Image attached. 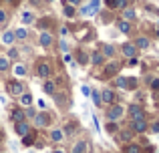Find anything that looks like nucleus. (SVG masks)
Masks as SVG:
<instances>
[{"instance_id": "2", "label": "nucleus", "mask_w": 159, "mask_h": 153, "mask_svg": "<svg viewBox=\"0 0 159 153\" xmlns=\"http://www.w3.org/2000/svg\"><path fill=\"white\" fill-rule=\"evenodd\" d=\"M32 121H34V127H36V129H43V127H47L48 123H51V117H48L47 113H43V111H40V113H36L34 117H32Z\"/></svg>"}, {"instance_id": "25", "label": "nucleus", "mask_w": 159, "mask_h": 153, "mask_svg": "<svg viewBox=\"0 0 159 153\" xmlns=\"http://www.w3.org/2000/svg\"><path fill=\"white\" fill-rule=\"evenodd\" d=\"M91 99H93L95 107H103V101H101V91H91Z\"/></svg>"}, {"instance_id": "31", "label": "nucleus", "mask_w": 159, "mask_h": 153, "mask_svg": "<svg viewBox=\"0 0 159 153\" xmlns=\"http://www.w3.org/2000/svg\"><path fill=\"white\" fill-rule=\"evenodd\" d=\"M105 129H107V133H109V135H115L117 131H119V127H117V123H115V121H109Z\"/></svg>"}, {"instance_id": "32", "label": "nucleus", "mask_w": 159, "mask_h": 153, "mask_svg": "<svg viewBox=\"0 0 159 153\" xmlns=\"http://www.w3.org/2000/svg\"><path fill=\"white\" fill-rule=\"evenodd\" d=\"M115 87L117 89H127V79L125 77H117L115 79Z\"/></svg>"}, {"instance_id": "17", "label": "nucleus", "mask_w": 159, "mask_h": 153, "mask_svg": "<svg viewBox=\"0 0 159 153\" xmlns=\"http://www.w3.org/2000/svg\"><path fill=\"white\" fill-rule=\"evenodd\" d=\"M135 18H137V14H135V10H133L131 6L123 8V20H127V22H131V20H135Z\"/></svg>"}, {"instance_id": "23", "label": "nucleus", "mask_w": 159, "mask_h": 153, "mask_svg": "<svg viewBox=\"0 0 159 153\" xmlns=\"http://www.w3.org/2000/svg\"><path fill=\"white\" fill-rule=\"evenodd\" d=\"M133 44H135L137 48H149V44H151V43H149V38H147V36H139V38H137Z\"/></svg>"}, {"instance_id": "13", "label": "nucleus", "mask_w": 159, "mask_h": 153, "mask_svg": "<svg viewBox=\"0 0 159 153\" xmlns=\"http://www.w3.org/2000/svg\"><path fill=\"white\" fill-rule=\"evenodd\" d=\"M18 101H20V107H24V109H28V107H32V95L24 91V93L20 95V97H18Z\"/></svg>"}, {"instance_id": "40", "label": "nucleus", "mask_w": 159, "mask_h": 153, "mask_svg": "<svg viewBox=\"0 0 159 153\" xmlns=\"http://www.w3.org/2000/svg\"><path fill=\"white\" fill-rule=\"evenodd\" d=\"M58 47H61V51H62V52L69 51V44H66V40H62V38H61V43H58Z\"/></svg>"}, {"instance_id": "3", "label": "nucleus", "mask_w": 159, "mask_h": 153, "mask_svg": "<svg viewBox=\"0 0 159 153\" xmlns=\"http://www.w3.org/2000/svg\"><path fill=\"white\" fill-rule=\"evenodd\" d=\"M6 89H8V93H10L12 97H20V95L24 93V85L20 81H10Z\"/></svg>"}, {"instance_id": "43", "label": "nucleus", "mask_w": 159, "mask_h": 153, "mask_svg": "<svg viewBox=\"0 0 159 153\" xmlns=\"http://www.w3.org/2000/svg\"><path fill=\"white\" fill-rule=\"evenodd\" d=\"M127 65H129V67H135V65H137V56H131V59L127 61Z\"/></svg>"}, {"instance_id": "39", "label": "nucleus", "mask_w": 159, "mask_h": 153, "mask_svg": "<svg viewBox=\"0 0 159 153\" xmlns=\"http://www.w3.org/2000/svg\"><path fill=\"white\" fill-rule=\"evenodd\" d=\"M149 85H151L153 91H159V79H151V81H149Z\"/></svg>"}, {"instance_id": "1", "label": "nucleus", "mask_w": 159, "mask_h": 153, "mask_svg": "<svg viewBox=\"0 0 159 153\" xmlns=\"http://www.w3.org/2000/svg\"><path fill=\"white\" fill-rule=\"evenodd\" d=\"M123 115H125V107L123 105H117V103H113V105H109V109H107V119L109 121H121L123 119Z\"/></svg>"}, {"instance_id": "9", "label": "nucleus", "mask_w": 159, "mask_h": 153, "mask_svg": "<svg viewBox=\"0 0 159 153\" xmlns=\"http://www.w3.org/2000/svg\"><path fill=\"white\" fill-rule=\"evenodd\" d=\"M121 51H123V55L127 56V59H131V56H137V51H139V48L133 43H125L123 47H121Z\"/></svg>"}, {"instance_id": "44", "label": "nucleus", "mask_w": 159, "mask_h": 153, "mask_svg": "<svg viewBox=\"0 0 159 153\" xmlns=\"http://www.w3.org/2000/svg\"><path fill=\"white\" fill-rule=\"evenodd\" d=\"M151 131H153V133H159V121H155L151 125Z\"/></svg>"}, {"instance_id": "18", "label": "nucleus", "mask_w": 159, "mask_h": 153, "mask_svg": "<svg viewBox=\"0 0 159 153\" xmlns=\"http://www.w3.org/2000/svg\"><path fill=\"white\" fill-rule=\"evenodd\" d=\"M119 139L123 143H131V139H133V131L131 129H123V131H119Z\"/></svg>"}, {"instance_id": "50", "label": "nucleus", "mask_w": 159, "mask_h": 153, "mask_svg": "<svg viewBox=\"0 0 159 153\" xmlns=\"http://www.w3.org/2000/svg\"><path fill=\"white\" fill-rule=\"evenodd\" d=\"M157 36H159V28H157Z\"/></svg>"}, {"instance_id": "5", "label": "nucleus", "mask_w": 159, "mask_h": 153, "mask_svg": "<svg viewBox=\"0 0 159 153\" xmlns=\"http://www.w3.org/2000/svg\"><path fill=\"white\" fill-rule=\"evenodd\" d=\"M147 129H149V125H147V121H145V117L143 119H135V121H133V125H131V131H133V133H145Z\"/></svg>"}, {"instance_id": "20", "label": "nucleus", "mask_w": 159, "mask_h": 153, "mask_svg": "<svg viewBox=\"0 0 159 153\" xmlns=\"http://www.w3.org/2000/svg\"><path fill=\"white\" fill-rule=\"evenodd\" d=\"M91 63H93L95 67L103 65V63H105V56H103V52H93V55H91Z\"/></svg>"}, {"instance_id": "12", "label": "nucleus", "mask_w": 159, "mask_h": 153, "mask_svg": "<svg viewBox=\"0 0 159 153\" xmlns=\"http://www.w3.org/2000/svg\"><path fill=\"white\" fill-rule=\"evenodd\" d=\"M10 121L12 123H20V121H26V113H24V109H14L10 113Z\"/></svg>"}, {"instance_id": "22", "label": "nucleus", "mask_w": 159, "mask_h": 153, "mask_svg": "<svg viewBox=\"0 0 159 153\" xmlns=\"http://www.w3.org/2000/svg\"><path fill=\"white\" fill-rule=\"evenodd\" d=\"M123 153H141V145H139V143H127L125 149H123Z\"/></svg>"}, {"instance_id": "27", "label": "nucleus", "mask_w": 159, "mask_h": 153, "mask_svg": "<svg viewBox=\"0 0 159 153\" xmlns=\"http://www.w3.org/2000/svg\"><path fill=\"white\" fill-rule=\"evenodd\" d=\"M20 20H22V24H32V22H34V14H32L30 10H26V12H22Z\"/></svg>"}, {"instance_id": "14", "label": "nucleus", "mask_w": 159, "mask_h": 153, "mask_svg": "<svg viewBox=\"0 0 159 153\" xmlns=\"http://www.w3.org/2000/svg\"><path fill=\"white\" fill-rule=\"evenodd\" d=\"M14 40H16L14 30H6L2 34V44H6V47H12V44H14Z\"/></svg>"}, {"instance_id": "11", "label": "nucleus", "mask_w": 159, "mask_h": 153, "mask_svg": "<svg viewBox=\"0 0 159 153\" xmlns=\"http://www.w3.org/2000/svg\"><path fill=\"white\" fill-rule=\"evenodd\" d=\"M119 69H121V65L117 63V61H111V63L105 65V75L107 77H115L117 73H119Z\"/></svg>"}, {"instance_id": "46", "label": "nucleus", "mask_w": 159, "mask_h": 153, "mask_svg": "<svg viewBox=\"0 0 159 153\" xmlns=\"http://www.w3.org/2000/svg\"><path fill=\"white\" fill-rule=\"evenodd\" d=\"M83 95H91V89H89V87H87V85H83Z\"/></svg>"}, {"instance_id": "37", "label": "nucleus", "mask_w": 159, "mask_h": 153, "mask_svg": "<svg viewBox=\"0 0 159 153\" xmlns=\"http://www.w3.org/2000/svg\"><path fill=\"white\" fill-rule=\"evenodd\" d=\"M6 20H8V12L0 8V24H4V22H6Z\"/></svg>"}, {"instance_id": "6", "label": "nucleus", "mask_w": 159, "mask_h": 153, "mask_svg": "<svg viewBox=\"0 0 159 153\" xmlns=\"http://www.w3.org/2000/svg\"><path fill=\"white\" fill-rule=\"evenodd\" d=\"M14 133H16V135H20V137L28 135V133H30V123H28V121L14 123Z\"/></svg>"}, {"instance_id": "30", "label": "nucleus", "mask_w": 159, "mask_h": 153, "mask_svg": "<svg viewBox=\"0 0 159 153\" xmlns=\"http://www.w3.org/2000/svg\"><path fill=\"white\" fill-rule=\"evenodd\" d=\"M10 69V59L8 56H0V73H6Z\"/></svg>"}, {"instance_id": "15", "label": "nucleus", "mask_w": 159, "mask_h": 153, "mask_svg": "<svg viewBox=\"0 0 159 153\" xmlns=\"http://www.w3.org/2000/svg\"><path fill=\"white\" fill-rule=\"evenodd\" d=\"M62 139H65V131L62 129H52L51 131V141L52 143H61Z\"/></svg>"}, {"instance_id": "24", "label": "nucleus", "mask_w": 159, "mask_h": 153, "mask_svg": "<svg viewBox=\"0 0 159 153\" xmlns=\"http://www.w3.org/2000/svg\"><path fill=\"white\" fill-rule=\"evenodd\" d=\"M117 28H119L123 34H127V32H131V22H127V20H119V22H117Z\"/></svg>"}, {"instance_id": "48", "label": "nucleus", "mask_w": 159, "mask_h": 153, "mask_svg": "<svg viewBox=\"0 0 159 153\" xmlns=\"http://www.w3.org/2000/svg\"><path fill=\"white\" fill-rule=\"evenodd\" d=\"M93 123H95V129L99 131V119H97V117H93Z\"/></svg>"}, {"instance_id": "21", "label": "nucleus", "mask_w": 159, "mask_h": 153, "mask_svg": "<svg viewBox=\"0 0 159 153\" xmlns=\"http://www.w3.org/2000/svg\"><path fill=\"white\" fill-rule=\"evenodd\" d=\"M99 8H101V0H91V2L87 4V10H89V14L99 12Z\"/></svg>"}, {"instance_id": "34", "label": "nucleus", "mask_w": 159, "mask_h": 153, "mask_svg": "<svg viewBox=\"0 0 159 153\" xmlns=\"http://www.w3.org/2000/svg\"><path fill=\"white\" fill-rule=\"evenodd\" d=\"M34 137H36V135L30 131L28 135H24V137H22V143H24V145H32V143H34Z\"/></svg>"}, {"instance_id": "36", "label": "nucleus", "mask_w": 159, "mask_h": 153, "mask_svg": "<svg viewBox=\"0 0 159 153\" xmlns=\"http://www.w3.org/2000/svg\"><path fill=\"white\" fill-rule=\"evenodd\" d=\"M8 59H18V48L12 47L10 51H8Z\"/></svg>"}, {"instance_id": "4", "label": "nucleus", "mask_w": 159, "mask_h": 153, "mask_svg": "<svg viewBox=\"0 0 159 153\" xmlns=\"http://www.w3.org/2000/svg\"><path fill=\"white\" fill-rule=\"evenodd\" d=\"M127 113L131 115V119H133V121H135V119H143V117H145L143 107H141V105H137V103H133V105H129V107H127Z\"/></svg>"}, {"instance_id": "35", "label": "nucleus", "mask_w": 159, "mask_h": 153, "mask_svg": "<svg viewBox=\"0 0 159 153\" xmlns=\"http://www.w3.org/2000/svg\"><path fill=\"white\" fill-rule=\"evenodd\" d=\"M77 59H79V63H81V65H87V63H89V56H87L85 52H79Z\"/></svg>"}, {"instance_id": "47", "label": "nucleus", "mask_w": 159, "mask_h": 153, "mask_svg": "<svg viewBox=\"0 0 159 153\" xmlns=\"http://www.w3.org/2000/svg\"><path fill=\"white\" fill-rule=\"evenodd\" d=\"M69 4H73V6H79V4H81V0H69Z\"/></svg>"}, {"instance_id": "38", "label": "nucleus", "mask_w": 159, "mask_h": 153, "mask_svg": "<svg viewBox=\"0 0 159 153\" xmlns=\"http://www.w3.org/2000/svg\"><path fill=\"white\" fill-rule=\"evenodd\" d=\"M127 89H137V81H135V79H127Z\"/></svg>"}, {"instance_id": "16", "label": "nucleus", "mask_w": 159, "mask_h": 153, "mask_svg": "<svg viewBox=\"0 0 159 153\" xmlns=\"http://www.w3.org/2000/svg\"><path fill=\"white\" fill-rule=\"evenodd\" d=\"M87 145H89L87 141H77L73 145V149H70V153H87Z\"/></svg>"}, {"instance_id": "19", "label": "nucleus", "mask_w": 159, "mask_h": 153, "mask_svg": "<svg viewBox=\"0 0 159 153\" xmlns=\"http://www.w3.org/2000/svg\"><path fill=\"white\" fill-rule=\"evenodd\" d=\"M62 14H65L66 18H73V16L77 14V8H75L73 4H65V6H62Z\"/></svg>"}, {"instance_id": "49", "label": "nucleus", "mask_w": 159, "mask_h": 153, "mask_svg": "<svg viewBox=\"0 0 159 153\" xmlns=\"http://www.w3.org/2000/svg\"><path fill=\"white\" fill-rule=\"evenodd\" d=\"M52 153H66V151H65V149H61V147H57V149H54Z\"/></svg>"}, {"instance_id": "7", "label": "nucleus", "mask_w": 159, "mask_h": 153, "mask_svg": "<svg viewBox=\"0 0 159 153\" xmlns=\"http://www.w3.org/2000/svg\"><path fill=\"white\" fill-rule=\"evenodd\" d=\"M115 91L113 89H103L101 91V101H103V105H113L115 103Z\"/></svg>"}, {"instance_id": "41", "label": "nucleus", "mask_w": 159, "mask_h": 153, "mask_svg": "<svg viewBox=\"0 0 159 153\" xmlns=\"http://www.w3.org/2000/svg\"><path fill=\"white\" fill-rule=\"evenodd\" d=\"M105 4L109 8H117V0H105Z\"/></svg>"}, {"instance_id": "8", "label": "nucleus", "mask_w": 159, "mask_h": 153, "mask_svg": "<svg viewBox=\"0 0 159 153\" xmlns=\"http://www.w3.org/2000/svg\"><path fill=\"white\" fill-rule=\"evenodd\" d=\"M39 43H40V47L48 48V47H52V44H54V36L51 34V32H40V38H39Z\"/></svg>"}, {"instance_id": "33", "label": "nucleus", "mask_w": 159, "mask_h": 153, "mask_svg": "<svg viewBox=\"0 0 159 153\" xmlns=\"http://www.w3.org/2000/svg\"><path fill=\"white\" fill-rule=\"evenodd\" d=\"M14 75L16 77H24L26 75V67H24V65H14Z\"/></svg>"}, {"instance_id": "10", "label": "nucleus", "mask_w": 159, "mask_h": 153, "mask_svg": "<svg viewBox=\"0 0 159 153\" xmlns=\"http://www.w3.org/2000/svg\"><path fill=\"white\" fill-rule=\"evenodd\" d=\"M36 73H39V77H43V79H48V77H51V65H48V63H44V61H43V63H39V67H36Z\"/></svg>"}, {"instance_id": "26", "label": "nucleus", "mask_w": 159, "mask_h": 153, "mask_svg": "<svg viewBox=\"0 0 159 153\" xmlns=\"http://www.w3.org/2000/svg\"><path fill=\"white\" fill-rule=\"evenodd\" d=\"M43 91L47 95H54V91H57V85H54L52 81H44V85H43Z\"/></svg>"}, {"instance_id": "28", "label": "nucleus", "mask_w": 159, "mask_h": 153, "mask_svg": "<svg viewBox=\"0 0 159 153\" xmlns=\"http://www.w3.org/2000/svg\"><path fill=\"white\" fill-rule=\"evenodd\" d=\"M101 52H103L105 59H113V55H115V47H113V44H105Z\"/></svg>"}, {"instance_id": "45", "label": "nucleus", "mask_w": 159, "mask_h": 153, "mask_svg": "<svg viewBox=\"0 0 159 153\" xmlns=\"http://www.w3.org/2000/svg\"><path fill=\"white\" fill-rule=\"evenodd\" d=\"M69 34V26H61V36H66Z\"/></svg>"}, {"instance_id": "29", "label": "nucleus", "mask_w": 159, "mask_h": 153, "mask_svg": "<svg viewBox=\"0 0 159 153\" xmlns=\"http://www.w3.org/2000/svg\"><path fill=\"white\" fill-rule=\"evenodd\" d=\"M14 36H16V40H26L28 38V30H26V28H16Z\"/></svg>"}, {"instance_id": "42", "label": "nucleus", "mask_w": 159, "mask_h": 153, "mask_svg": "<svg viewBox=\"0 0 159 153\" xmlns=\"http://www.w3.org/2000/svg\"><path fill=\"white\" fill-rule=\"evenodd\" d=\"M117 8H127V0H117Z\"/></svg>"}]
</instances>
